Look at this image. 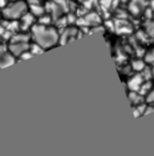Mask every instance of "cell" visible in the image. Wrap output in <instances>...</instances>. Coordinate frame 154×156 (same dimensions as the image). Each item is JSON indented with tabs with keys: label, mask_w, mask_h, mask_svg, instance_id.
I'll return each instance as SVG.
<instances>
[{
	"label": "cell",
	"mask_w": 154,
	"mask_h": 156,
	"mask_svg": "<svg viewBox=\"0 0 154 156\" xmlns=\"http://www.w3.org/2000/svg\"><path fill=\"white\" fill-rule=\"evenodd\" d=\"M15 59L12 54H5V52H0V69L10 66L14 64Z\"/></svg>",
	"instance_id": "52a82bcc"
},
{
	"label": "cell",
	"mask_w": 154,
	"mask_h": 156,
	"mask_svg": "<svg viewBox=\"0 0 154 156\" xmlns=\"http://www.w3.org/2000/svg\"><path fill=\"white\" fill-rule=\"evenodd\" d=\"M47 10H48V12H50L52 20H58V18L60 17V15H61V12H63L57 2L56 3H55V2H49V3H48V5H47Z\"/></svg>",
	"instance_id": "30bf717a"
},
{
	"label": "cell",
	"mask_w": 154,
	"mask_h": 156,
	"mask_svg": "<svg viewBox=\"0 0 154 156\" xmlns=\"http://www.w3.org/2000/svg\"><path fill=\"white\" fill-rule=\"evenodd\" d=\"M145 17H147V20H151V18L154 16V11L151 9V8H149V9L145 10Z\"/></svg>",
	"instance_id": "83f0119b"
},
{
	"label": "cell",
	"mask_w": 154,
	"mask_h": 156,
	"mask_svg": "<svg viewBox=\"0 0 154 156\" xmlns=\"http://www.w3.org/2000/svg\"><path fill=\"white\" fill-rule=\"evenodd\" d=\"M78 34V30L76 28H64L63 32L61 33L60 39H59V43L62 45V44H65L67 42L74 40V37H77Z\"/></svg>",
	"instance_id": "277c9868"
},
{
	"label": "cell",
	"mask_w": 154,
	"mask_h": 156,
	"mask_svg": "<svg viewBox=\"0 0 154 156\" xmlns=\"http://www.w3.org/2000/svg\"><path fill=\"white\" fill-rule=\"evenodd\" d=\"M56 2L58 3V5L61 8L62 11H70V5L71 2L67 0H56Z\"/></svg>",
	"instance_id": "d6986e66"
},
{
	"label": "cell",
	"mask_w": 154,
	"mask_h": 156,
	"mask_svg": "<svg viewBox=\"0 0 154 156\" xmlns=\"http://www.w3.org/2000/svg\"><path fill=\"white\" fill-rule=\"evenodd\" d=\"M20 59H23V60H28V59L32 58L33 57V54L31 51H28V50H26V51H24L22 55H20Z\"/></svg>",
	"instance_id": "d4e9b609"
},
{
	"label": "cell",
	"mask_w": 154,
	"mask_h": 156,
	"mask_svg": "<svg viewBox=\"0 0 154 156\" xmlns=\"http://www.w3.org/2000/svg\"><path fill=\"white\" fill-rule=\"evenodd\" d=\"M153 111H154V106H152L151 104L147 105V108H145V115H149V113L153 112Z\"/></svg>",
	"instance_id": "f546056e"
},
{
	"label": "cell",
	"mask_w": 154,
	"mask_h": 156,
	"mask_svg": "<svg viewBox=\"0 0 154 156\" xmlns=\"http://www.w3.org/2000/svg\"><path fill=\"white\" fill-rule=\"evenodd\" d=\"M44 48L42 47V46H40L39 44H33V45H31L30 46V51L33 54V56H35V55H40V54H42V52L44 51Z\"/></svg>",
	"instance_id": "ffe728a7"
},
{
	"label": "cell",
	"mask_w": 154,
	"mask_h": 156,
	"mask_svg": "<svg viewBox=\"0 0 154 156\" xmlns=\"http://www.w3.org/2000/svg\"><path fill=\"white\" fill-rule=\"evenodd\" d=\"M133 1H134V2H136L138 5H140L142 9H145V8L148 5V1H147V0H133Z\"/></svg>",
	"instance_id": "f1b7e54d"
},
{
	"label": "cell",
	"mask_w": 154,
	"mask_h": 156,
	"mask_svg": "<svg viewBox=\"0 0 154 156\" xmlns=\"http://www.w3.org/2000/svg\"><path fill=\"white\" fill-rule=\"evenodd\" d=\"M101 7L104 10H108L111 8V5H113V0H100Z\"/></svg>",
	"instance_id": "cb8c5ba5"
},
{
	"label": "cell",
	"mask_w": 154,
	"mask_h": 156,
	"mask_svg": "<svg viewBox=\"0 0 154 156\" xmlns=\"http://www.w3.org/2000/svg\"><path fill=\"white\" fill-rule=\"evenodd\" d=\"M28 1H29L30 3H39L40 0H28Z\"/></svg>",
	"instance_id": "d590c367"
},
{
	"label": "cell",
	"mask_w": 154,
	"mask_h": 156,
	"mask_svg": "<svg viewBox=\"0 0 154 156\" xmlns=\"http://www.w3.org/2000/svg\"><path fill=\"white\" fill-rule=\"evenodd\" d=\"M152 64H153V67H154V62H153V63H152Z\"/></svg>",
	"instance_id": "ab89813d"
},
{
	"label": "cell",
	"mask_w": 154,
	"mask_h": 156,
	"mask_svg": "<svg viewBox=\"0 0 154 156\" xmlns=\"http://www.w3.org/2000/svg\"><path fill=\"white\" fill-rule=\"evenodd\" d=\"M145 61L140 60V59H137V60H134L132 62V69L136 72H141L143 69L145 67Z\"/></svg>",
	"instance_id": "2e32d148"
},
{
	"label": "cell",
	"mask_w": 154,
	"mask_h": 156,
	"mask_svg": "<svg viewBox=\"0 0 154 156\" xmlns=\"http://www.w3.org/2000/svg\"><path fill=\"white\" fill-rule=\"evenodd\" d=\"M34 23V15L32 13H26L22 16V27L23 30H27L28 28H30Z\"/></svg>",
	"instance_id": "ba28073f"
},
{
	"label": "cell",
	"mask_w": 154,
	"mask_h": 156,
	"mask_svg": "<svg viewBox=\"0 0 154 156\" xmlns=\"http://www.w3.org/2000/svg\"><path fill=\"white\" fill-rule=\"evenodd\" d=\"M150 8L154 11V0H151V1H150Z\"/></svg>",
	"instance_id": "e575fe53"
},
{
	"label": "cell",
	"mask_w": 154,
	"mask_h": 156,
	"mask_svg": "<svg viewBox=\"0 0 154 156\" xmlns=\"http://www.w3.org/2000/svg\"><path fill=\"white\" fill-rule=\"evenodd\" d=\"M5 31H7L5 27L3 26V25H0V35H3V34H5Z\"/></svg>",
	"instance_id": "d6a6232c"
},
{
	"label": "cell",
	"mask_w": 154,
	"mask_h": 156,
	"mask_svg": "<svg viewBox=\"0 0 154 156\" xmlns=\"http://www.w3.org/2000/svg\"><path fill=\"white\" fill-rule=\"evenodd\" d=\"M145 31L149 35H154V22L153 20H147V23L145 24Z\"/></svg>",
	"instance_id": "ac0fdd59"
},
{
	"label": "cell",
	"mask_w": 154,
	"mask_h": 156,
	"mask_svg": "<svg viewBox=\"0 0 154 156\" xmlns=\"http://www.w3.org/2000/svg\"><path fill=\"white\" fill-rule=\"evenodd\" d=\"M117 17L120 18V20H125V18L127 17V13H126L124 10H118Z\"/></svg>",
	"instance_id": "4316f807"
},
{
	"label": "cell",
	"mask_w": 154,
	"mask_h": 156,
	"mask_svg": "<svg viewBox=\"0 0 154 156\" xmlns=\"http://www.w3.org/2000/svg\"><path fill=\"white\" fill-rule=\"evenodd\" d=\"M79 1H83V2H84V1H85V0H79Z\"/></svg>",
	"instance_id": "74e56055"
},
{
	"label": "cell",
	"mask_w": 154,
	"mask_h": 156,
	"mask_svg": "<svg viewBox=\"0 0 154 156\" xmlns=\"http://www.w3.org/2000/svg\"><path fill=\"white\" fill-rule=\"evenodd\" d=\"M141 75H142L143 79L145 80H151L152 78H153V73H152V69L149 66H145V69H142L141 72Z\"/></svg>",
	"instance_id": "e0dca14e"
},
{
	"label": "cell",
	"mask_w": 154,
	"mask_h": 156,
	"mask_svg": "<svg viewBox=\"0 0 154 156\" xmlns=\"http://www.w3.org/2000/svg\"><path fill=\"white\" fill-rule=\"evenodd\" d=\"M84 18H85L87 26H98L101 23V17L96 13H94V12L86 14V16Z\"/></svg>",
	"instance_id": "8fae6325"
},
{
	"label": "cell",
	"mask_w": 154,
	"mask_h": 156,
	"mask_svg": "<svg viewBox=\"0 0 154 156\" xmlns=\"http://www.w3.org/2000/svg\"><path fill=\"white\" fill-rule=\"evenodd\" d=\"M30 37L26 33H18L11 37V43H20V42H28Z\"/></svg>",
	"instance_id": "9a60e30c"
},
{
	"label": "cell",
	"mask_w": 154,
	"mask_h": 156,
	"mask_svg": "<svg viewBox=\"0 0 154 156\" xmlns=\"http://www.w3.org/2000/svg\"><path fill=\"white\" fill-rule=\"evenodd\" d=\"M52 15L48 16V15H42L40 16V20H39V24L40 25H44V26H48V25L52 23Z\"/></svg>",
	"instance_id": "44dd1931"
},
{
	"label": "cell",
	"mask_w": 154,
	"mask_h": 156,
	"mask_svg": "<svg viewBox=\"0 0 154 156\" xmlns=\"http://www.w3.org/2000/svg\"><path fill=\"white\" fill-rule=\"evenodd\" d=\"M143 81H145V79H143L141 74H136V75H134L130 80L127 81V87H128V89H130V91H138Z\"/></svg>",
	"instance_id": "5b68a950"
},
{
	"label": "cell",
	"mask_w": 154,
	"mask_h": 156,
	"mask_svg": "<svg viewBox=\"0 0 154 156\" xmlns=\"http://www.w3.org/2000/svg\"><path fill=\"white\" fill-rule=\"evenodd\" d=\"M27 13V5L24 1H15L9 5H5L2 10V15L9 20H15Z\"/></svg>",
	"instance_id": "7a4b0ae2"
},
{
	"label": "cell",
	"mask_w": 154,
	"mask_h": 156,
	"mask_svg": "<svg viewBox=\"0 0 154 156\" xmlns=\"http://www.w3.org/2000/svg\"><path fill=\"white\" fill-rule=\"evenodd\" d=\"M128 11H130V13L132 14V15L138 16V15H140L141 11H142V8L132 0V1L128 2Z\"/></svg>",
	"instance_id": "4fadbf2b"
},
{
	"label": "cell",
	"mask_w": 154,
	"mask_h": 156,
	"mask_svg": "<svg viewBox=\"0 0 154 156\" xmlns=\"http://www.w3.org/2000/svg\"><path fill=\"white\" fill-rule=\"evenodd\" d=\"M116 24V31L118 33H131L132 32V27L130 26L125 20H120L118 18L115 22Z\"/></svg>",
	"instance_id": "8992f818"
},
{
	"label": "cell",
	"mask_w": 154,
	"mask_h": 156,
	"mask_svg": "<svg viewBox=\"0 0 154 156\" xmlns=\"http://www.w3.org/2000/svg\"><path fill=\"white\" fill-rule=\"evenodd\" d=\"M145 101L147 104H151V105L154 104V89H152L151 91L145 95Z\"/></svg>",
	"instance_id": "7402d4cb"
},
{
	"label": "cell",
	"mask_w": 154,
	"mask_h": 156,
	"mask_svg": "<svg viewBox=\"0 0 154 156\" xmlns=\"http://www.w3.org/2000/svg\"><path fill=\"white\" fill-rule=\"evenodd\" d=\"M128 100H130L131 104L133 106H136V105H139L145 102L143 95H141L138 91H130V93H128Z\"/></svg>",
	"instance_id": "9c48e42d"
},
{
	"label": "cell",
	"mask_w": 154,
	"mask_h": 156,
	"mask_svg": "<svg viewBox=\"0 0 154 156\" xmlns=\"http://www.w3.org/2000/svg\"><path fill=\"white\" fill-rule=\"evenodd\" d=\"M151 90H152V83L150 80H145L142 83V85L140 86V88H139L138 92L141 95L145 96V95H147Z\"/></svg>",
	"instance_id": "5bb4252c"
},
{
	"label": "cell",
	"mask_w": 154,
	"mask_h": 156,
	"mask_svg": "<svg viewBox=\"0 0 154 156\" xmlns=\"http://www.w3.org/2000/svg\"><path fill=\"white\" fill-rule=\"evenodd\" d=\"M152 73H153V78H154V67L152 69Z\"/></svg>",
	"instance_id": "8d00e7d4"
},
{
	"label": "cell",
	"mask_w": 154,
	"mask_h": 156,
	"mask_svg": "<svg viewBox=\"0 0 154 156\" xmlns=\"http://www.w3.org/2000/svg\"><path fill=\"white\" fill-rule=\"evenodd\" d=\"M66 20H67V23H70V24H73V23L76 22V17H75V15H74L73 13L70 14V15L66 17Z\"/></svg>",
	"instance_id": "4dcf8cb0"
},
{
	"label": "cell",
	"mask_w": 154,
	"mask_h": 156,
	"mask_svg": "<svg viewBox=\"0 0 154 156\" xmlns=\"http://www.w3.org/2000/svg\"><path fill=\"white\" fill-rule=\"evenodd\" d=\"M0 42H1V35H0Z\"/></svg>",
	"instance_id": "f35d334b"
},
{
	"label": "cell",
	"mask_w": 154,
	"mask_h": 156,
	"mask_svg": "<svg viewBox=\"0 0 154 156\" xmlns=\"http://www.w3.org/2000/svg\"><path fill=\"white\" fill-rule=\"evenodd\" d=\"M30 13H32L34 16H42L45 13V8L42 5H38V3H31L30 5Z\"/></svg>",
	"instance_id": "7c38bea8"
},
{
	"label": "cell",
	"mask_w": 154,
	"mask_h": 156,
	"mask_svg": "<svg viewBox=\"0 0 154 156\" xmlns=\"http://www.w3.org/2000/svg\"><path fill=\"white\" fill-rule=\"evenodd\" d=\"M145 61L148 63H153L154 62V49L150 50L149 52H147L145 56Z\"/></svg>",
	"instance_id": "603a6c76"
},
{
	"label": "cell",
	"mask_w": 154,
	"mask_h": 156,
	"mask_svg": "<svg viewBox=\"0 0 154 156\" xmlns=\"http://www.w3.org/2000/svg\"><path fill=\"white\" fill-rule=\"evenodd\" d=\"M133 112H134V115H135V118H138V117H140V112H139L138 110H137V108L136 107H134V108H133Z\"/></svg>",
	"instance_id": "1f68e13d"
},
{
	"label": "cell",
	"mask_w": 154,
	"mask_h": 156,
	"mask_svg": "<svg viewBox=\"0 0 154 156\" xmlns=\"http://www.w3.org/2000/svg\"><path fill=\"white\" fill-rule=\"evenodd\" d=\"M30 48L28 42H20V43H11L9 46V50L14 57H18L24 51Z\"/></svg>",
	"instance_id": "3957f363"
},
{
	"label": "cell",
	"mask_w": 154,
	"mask_h": 156,
	"mask_svg": "<svg viewBox=\"0 0 154 156\" xmlns=\"http://www.w3.org/2000/svg\"><path fill=\"white\" fill-rule=\"evenodd\" d=\"M7 5V0H0V8H5Z\"/></svg>",
	"instance_id": "836d02e7"
},
{
	"label": "cell",
	"mask_w": 154,
	"mask_h": 156,
	"mask_svg": "<svg viewBox=\"0 0 154 156\" xmlns=\"http://www.w3.org/2000/svg\"><path fill=\"white\" fill-rule=\"evenodd\" d=\"M67 24V20L66 17H63V18H58L56 20V25L58 27H65V25Z\"/></svg>",
	"instance_id": "484cf974"
},
{
	"label": "cell",
	"mask_w": 154,
	"mask_h": 156,
	"mask_svg": "<svg viewBox=\"0 0 154 156\" xmlns=\"http://www.w3.org/2000/svg\"><path fill=\"white\" fill-rule=\"evenodd\" d=\"M31 31H32L33 41L40 46H42L44 49L55 46L60 39V35L58 34L56 29L52 27L48 28L47 26H44V25H34L32 26Z\"/></svg>",
	"instance_id": "6da1fadb"
}]
</instances>
